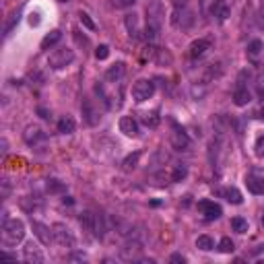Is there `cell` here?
<instances>
[{"instance_id":"cell-6","label":"cell","mask_w":264,"mask_h":264,"mask_svg":"<svg viewBox=\"0 0 264 264\" xmlns=\"http://www.w3.org/2000/svg\"><path fill=\"white\" fill-rule=\"evenodd\" d=\"M192 23H194L192 11H188V7H175V11L171 15V25L178 29H190Z\"/></svg>"},{"instance_id":"cell-2","label":"cell","mask_w":264,"mask_h":264,"mask_svg":"<svg viewBox=\"0 0 264 264\" xmlns=\"http://www.w3.org/2000/svg\"><path fill=\"white\" fill-rule=\"evenodd\" d=\"M25 237V223L21 219H7L3 225V239L9 245L21 243Z\"/></svg>"},{"instance_id":"cell-24","label":"cell","mask_w":264,"mask_h":264,"mask_svg":"<svg viewBox=\"0 0 264 264\" xmlns=\"http://www.w3.org/2000/svg\"><path fill=\"white\" fill-rule=\"evenodd\" d=\"M221 194H223L227 200H229L231 204H241V202H243V198H241V192H239L237 188H233V186H231V188H225V190L221 192Z\"/></svg>"},{"instance_id":"cell-3","label":"cell","mask_w":264,"mask_h":264,"mask_svg":"<svg viewBox=\"0 0 264 264\" xmlns=\"http://www.w3.org/2000/svg\"><path fill=\"white\" fill-rule=\"evenodd\" d=\"M83 229H87L91 235L95 237H103L105 233V223H103V217L99 213H93V210H83L81 217H79Z\"/></svg>"},{"instance_id":"cell-8","label":"cell","mask_w":264,"mask_h":264,"mask_svg":"<svg viewBox=\"0 0 264 264\" xmlns=\"http://www.w3.org/2000/svg\"><path fill=\"white\" fill-rule=\"evenodd\" d=\"M210 46H213V40H208V38H200V40H196V42H192L190 44V48H188V56L192 58V60H198V58H202L206 52L210 50Z\"/></svg>"},{"instance_id":"cell-36","label":"cell","mask_w":264,"mask_h":264,"mask_svg":"<svg viewBox=\"0 0 264 264\" xmlns=\"http://www.w3.org/2000/svg\"><path fill=\"white\" fill-rule=\"evenodd\" d=\"M79 17H81V23H83V25H85L87 29H91V31L95 29V23H93V21L89 19V15H87V13H81Z\"/></svg>"},{"instance_id":"cell-22","label":"cell","mask_w":264,"mask_h":264,"mask_svg":"<svg viewBox=\"0 0 264 264\" xmlns=\"http://www.w3.org/2000/svg\"><path fill=\"white\" fill-rule=\"evenodd\" d=\"M213 17H217V21L223 23L227 17H229V7H227L223 0H217V3L213 5Z\"/></svg>"},{"instance_id":"cell-18","label":"cell","mask_w":264,"mask_h":264,"mask_svg":"<svg viewBox=\"0 0 264 264\" xmlns=\"http://www.w3.org/2000/svg\"><path fill=\"white\" fill-rule=\"evenodd\" d=\"M75 128H77V122L73 116H64L58 120V132L60 134H73Z\"/></svg>"},{"instance_id":"cell-41","label":"cell","mask_w":264,"mask_h":264,"mask_svg":"<svg viewBox=\"0 0 264 264\" xmlns=\"http://www.w3.org/2000/svg\"><path fill=\"white\" fill-rule=\"evenodd\" d=\"M7 194H9V182L5 180V190H3V198H7Z\"/></svg>"},{"instance_id":"cell-43","label":"cell","mask_w":264,"mask_h":264,"mask_svg":"<svg viewBox=\"0 0 264 264\" xmlns=\"http://www.w3.org/2000/svg\"><path fill=\"white\" fill-rule=\"evenodd\" d=\"M260 221H262V225H264V208H262V217H260Z\"/></svg>"},{"instance_id":"cell-16","label":"cell","mask_w":264,"mask_h":264,"mask_svg":"<svg viewBox=\"0 0 264 264\" xmlns=\"http://www.w3.org/2000/svg\"><path fill=\"white\" fill-rule=\"evenodd\" d=\"M245 186H248L252 194H264V178H260L256 173H250L248 178H245Z\"/></svg>"},{"instance_id":"cell-29","label":"cell","mask_w":264,"mask_h":264,"mask_svg":"<svg viewBox=\"0 0 264 264\" xmlns=\"http://www.w3.org/2000/svg\"><path fill=\"white\" fill-rule=\"evenodd\" d=\"M231 229L237 231V233H245L248 231V221H245L243 217H233L231 219Z\"/></svg>"},{"instance_id":"cell-34","label":"cell","mask_w":264,"mask_h":264,"mask_svg":"<svg viewBox=\"0 0 264 264\" xmlns=\"http://www.w3.org/2000/svg\"><path fill=\"white\" fill-rule=\"evenodd\" d=\"M254 151L260 159H264V136H258L256 138V145H254Z\"/></svg>"},{"instance_id":"cell-40","label":"cell","mask_w":264,"mask_h":264,"mask_svg":"<svg viewBox=\"0 0 264 264\" xmlns=\"http://www.w3.org/2000/svg\"><path fill=\"white\" fill-rule=\"evenodd\" d=\"M171 262H186V258L180 256V254H173V256H171Z\"/></svg>"},{"instance_id":"cell-17","label":"cell","mask_w":264,"mask_h":264,"mask_svg":"<svg viewBox=\"0 0 264 264\" xmlns=\"http://www.w3.org/2000/svg\"><path fill=\"white\" fill-rule=\"evenodd\" d=\"M140 241H136V239H130L124 248H122V256H124L126 260H136L138 258V254H140Z\"/></svg>"},{"instance_id":"cell-28","label":"cell","mask_w":264,"mask_h":264,"mask_svg":"<svg viewBox=\"0 0 264 264\" xmlns=\"http://www.w3.org/2000/svg\"><path fill=\"white\" fill-rule=\"evenodd\" d=\"M138 159H140V153H138V151H136V153H132V155H128L126 159L122 161V169H124V171H132V169H136Z\"/></svg>"},{"instance_id":"cell-38","label":"cell","mask_w":264,"mask_h":264,"mask_svg":"<svg viewBox=\"0 0 264 264\" xmlns=\"http://www.w3.org/2000/svg\"><path fill=\"white\" fill-rule=\"evenodd\" d=\"M173 7H188V0H169Z\"/></svg>"},{"instance_id":"cell-1","label":"cell","mask_w":264,"mask_h":264,"mask_svg":"<svg viewBox=\"0 0 264 264\" xmlns=\"http://www.w3.org/2000/svg\"><path fill=\"white\" fill-rule=\"evenodd\" d=\"M161 21H163V9L159 3H151L147 7V23H145V38L149 42H155L161 33Z\"/></svg>"},{"instance_id":"cell-44","label":"cell","mask_w":264,"mask_h":264,"mask_svg":"<svg viewBox=\"0 0 264 264\" xmlns=\"http://www.w3.org/2000/svg\"><path fill=\"white\" fill-rule=\"evenodd\" d=\"M58 3H68V0H58Z\"/></svg>"},{"instance_id":"cell-20","label":"cell","mask_w":264,"mask_h":264,"mask_svg":"<svg viewBox=\"0 0 264 264\" xmlns=\"http://www.w3.org/2000/svg\"><path fill=\"white\" fill-rule=\"evenodd\" d=\"M147 56L151 58V60H155V62H159V64H163L165 60L169 62V54L165 50H161V48H155V46H149L147 48Z\"/></svg>"},{"instance_id":"cell-19","label":"cell","mask_w":264,"mask_h":264,"mask_svg":"<svg viewBox=\"0 0 264 264\" xmlns=\"http://www.w3.org/2000/svg\"><path fill=\"white\" fill-rule=\"evenodd\" d=\"M252 101V95H250V91L245 89V87H237L235 89V93H233V103L235 105H239V108H243V105H248Z\"/></svg>"},{"instance_id":"cell-5","label":"cell","mask_w":264,"mask_h":264,"mask_svg":"<svg viewBox=\"0 0 264 264\" xmlns=\"http://www.w3.org/2000/svg\"><path fill=\"white\" fill-rule=\"evenodd\" d=\"M75 60V52L70 50V48H58V50H54L50 54V66L54 68V70H60V68H66L70 62Z\"/></svg>"},{"instance_id":"cell-39","label":"cell","mask_w":264,"mask_h":264,"mask_svg":"<svg viewBox=\"0 0 264 264\" xmlns=\"http://www.w3.org/2000/svg\"><path fill=\"white\" fill-rule=\"evenodd\" d=\"M134 3H136V0H118V5H120V7H132Z\"/></svg>"},{"instance_id":"cell-10","label":"cell","mask_w":264,"mask_h":264,"mask_svg":"<svg viewBox=\"0 0 264 264\" xmlns=\"http://www.w3.org/2000/svg\"><path fill=\"white\" fill-rule=\"evenodd\" d=\"M198 210L208 221H215V219H219L223 215V208L217 202H213V200H200L198 202Z\"/></svg>"},{"instance_id":"cell-21","label":"cell","mask_w":264,"mask_h":264,"mask_svg":"<svg viewBox=\"0 0 264 264\" xmlns=\"http://www.w3.org/2000/svg\"><path fill=\"white\" fill-rule=\"evenodd\" d=\"M62 40V31H58V29H54V31H50L46 38L42 40V50H52L58 42Z\"/></svg>"},{"instance_id":"cell-13","label":"cell","mask_w":264,"mask_h":264,"mask_svg":"<svg viewBox=\"0 0 264 264\" xmlns=\"http://www.w3.org/2000/svg\"><path fill=\"white\" fill-rule=\"evenodd\" d=\"M124 75H126V64L124 62H116L105 70V79H108L110 83H120L122 79H124Z\"/></svg>"},{"instance_id":"cell-11","label":"cell","mask_w":264,"mask_h":264,"mask_svg":"<svg viewBox=\"0 0 264 264\" xmlns=\"http://www.w3.org/2000/svg\"><path fill=\"white\" fill-rule=\"evenodd\" d=\"M171 145H173L175 151H186V149L190 147L188 134H186L180 126H175V124H173V130H171Z\"/></svg>"},{"instance_id":"cell-32","label":"cell","mask_w":264,"mask_h":264,"mask_svg":"<svg viewBox=\"0 0 264 264\" xmlns=\"http://www.w3.org/2000/svg\"><path fill=\"white\" fill-rule=\"evenodd\" d=\"M126 27L130 31L132 38H138V23H136V15H128L126 17Z\"/></svg>"},{"instance_id":"cell-37","label":"cell","mask_w":264,"mask_h":264,"mask_svg":"<svg viewBox=\"0 0 264 264\" xmlns=\"http://www.w3.org/2000/svg\"><path fill=\"white\" fill-rule=\"evenodd\" d=\"M48 188H50V190H54V192H56V190H62L64 186H62V184H58L56 180H50V184H48Z\"/></svg>"},{"instance_id":"cell-4","label":"cell","mask_w":264,"mask_h":264,"mask_svg":"<svg viewBox=\"0 0 264 264\" xmlns=\"http://www.w3.org/2000/svg\"><path fill=\"white\" fill-rule=\"evenodd\" d=\"M155 95V83L149 81V79H140L132 85V99L136 103H143V101H149L151 97Z\"/></svg>"},{"instance_id":"cell-30","label":"cell","mask_w":264,"mask_h":264,"mask_svg":"<svg viewBox=\"0 0 264 264\" xmlns=\"http://www.w3.org/2000/svg\"><path fill=\"white\" fill-rule=\"evenodd\" d=\"M186 175H188L186 165H173V169H171V182H182Z\"/></svg>"},{"instance_id":"cell-9","label":"cell","mask_w":264,"mask_h":264,"mask_svg":"<svg viewBox=\"0 0 264 264\" xmlns=\"http://www.w3.org/2000/svg\"><path fill=\"white\" fill-rule=\"evenodd\" d=\"M23 258H25L29 264H42V262L46 260V254L42 252V248H40L38 243L29 241L25 248H23Z\"/></svg>"},{"instance_id":"cell-14","label":"cell","mask_w":264,"mask_h":264,"mask_svg":"<svg viewBox=\"0 0 264 264\" xmlns=\"http://www.w3.org/2000/svg\"><path fill=\"white\" fill-rule=\"evenodd\" d=\"M31 227H33V233L40 237L42 243L54 241V231H50V227H48V225H44V223H40V221H33Z\"/></svg>"},{"instance_id":"cell-23","label":"cell","mask_w":264,"mask_h":264,"mask_svg":"<svg viewBox=\"0 0 264 264\" xmlns=\"http://www.w3.org/2000/svg\"><path fill=\"white\" fill-rule=\"evenodd\" d=\"M25 140H27V145H38L40 140H44V132L38 126H29L25 130Z\"/></svg>"},{"instance_id":"cell-25","label":"cell","mask_w":264,"mask_h":264,"mask_svg":"<svg viewBox=\"0 0 264 264\" xmlns=\"http://www.w3.org/2000/svg\"><path fill=\"white\" fill-rule=\"evenodd\" d=\"M143 124L147 128H157V126L161 124V116L157 114V112H145L143 114Z\"/></svg>"},{"instance_id":"cell-12","label":"cell","mask_w":264,"mask_h":264,"mask_svg":"<svg viewBox=\"0 0 264 264\" xmlns=\"http://www.w3.org/2000/svg\"><path fill=\"white\" fill-rule=\"evenodd\" d=\"M81 112H83V116H85V120H87V124H89V126H95L97 122H99V118H101L91 99H85L81 103Z\"/></svg>"},{"instance_id":"cell-15","label":"cell","mask_w":264,"mask_h":264,"mask_svg":"<svg viewBox=\"0 0 264 264\" xmlns=\"http://www.w3.org/2000/svg\"><path fill=\"white\" fill-rule=\"evenodd\" d=\"M120 132H124L126 136H138V124H136V120L130 118V116H124V118H120Z\"/></svg>"},{"instance_id":"cell-33","label":"cell","mask_w":264,"mask_h":264,"mask_svg":"<svg viewBox=\"0 0 264 264\" xmlns=\"http://www.w3.org/2000/svg\"><path fill=\"white\" fill-rule=\"evenodd\" d=\"M260 50H262V42H260V40H254V42H250V46H248V54H250V56H258Z\"/></svg>"},{"instance_id":"cell-35","label":"cell","mask_w":264,"mask_h":264,"mask_svg":"<svg viewBox=\"0 0 264 264\" xmlns=\"http://www.w3.org/2000/svg\"><path fill=\"white\" fill-rule=\"evenodd\" d=\"M108 56H110V48H108V46H99V48L95 50V58H97V60H105Z\"/></svg>"},{"instance_id":"cell-26","label":"cell","mask_w":264,"mask_h":264,"mask_svg":"<svg viewBox=\"0 0 264 264\" xmlns=\"http://www.w3.org/2000/svg\"><path fill=\"white\" fill-rule=\"evenodd\" d=\"M223 75V66L217 62H213V64H208L206 66V75H204V81H213V79H219Z\"/></svg>"},{"instance_id":"cell-7","label":"cell","mask_w":264,"mask_h":264,"mask_svg":"<svg viewBox=\"0 0 264 264\" xmlns=\"http://www.w3.org/2000/svg\"><path fill=\"white\" fill-rule=\"evenodd\" d=\"M52 231H54V241H56V243L64 245V248H75L77 239H75L73 231H70L64 223H56L54 227H52Z\"/></svg>"},{"instance_id":"cell-27","label":"cell","mask_w":264,"mask_h":264,"mask_svg":"<svg viewBox=\"0 0 264 264\" xmlns=\"http://www.w3.org/2000/svg\"><path fill=\"white\" fill-rule=\"evenodd\" d=\"M196 248L202 250V252H210L215 248V241H213V237H208V235H198L196 237Z\"/></svg>"},{"instance_id":"cell-31","label":"cell","mask_w":264,"mask_h":264,"mask_svg":"<svg viewBox=\"0 0 264 264\" xmlns=\"http://www.w3.org/2000/svg\"><path fill=\"white\" fill-rule=\"evenodd\" d=\"M233 250H235V245H233L231 237H223V239L219 241V252H223V254H231Z\"/></svg>"},{"instance_id":"cell-42","label":"cell","mask_w":264,"mask_h":264,"mask_svg":"<svg viewBox=\"0 0 264 264\" xmlns=\"http://www.w3.org/2000/svg\"><path fill=\"white\" fill-rule=\"evenodd\" d=\"M260 120H264V108L260 110Z\"/></svg>"}]
</instances>
